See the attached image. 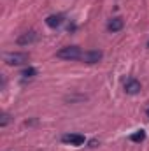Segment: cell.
I'll return each mask as SVG.
<instances>
[{
  "label": "cell",
  "mask_w": 149,
  "mask_h": 151,
  "mask_svg": "<svg viewBox=\"0 0 149 151\" xmlns=\"http://www.w3.org/2000/svg\"><path fill=\"white\" fill-rule=\"evenodd\" d=\"M81 56L82 51L79 49V46H65L56 51V58L60 60H81Z\"/></svg>",
  "instance_id": "6da1fadb"
},
{
  "label": "cell",
  "mask_w": 149,
  "mask_h": 151,
  "mask_svg": "<svg viewBox=\"0 0 149 151\" xmlns=\"http://www.w3.org/2000/svg\"><path fill=\"white\" fill-rule=\"evenodd\" d=\"M4 62L7 65H23V63L28 62V55L27 53H19V51H16V53H5L4 55Z\"/></svg>",
  "instance_id": "7a4b0ae2"
},
{
  "label": "cell",
  "mask_w": 149,
  "mask_h": 151,
  "mask_svg": "<svg viewBox=\"0 0 149 151\" xmlns=\"http://www.w3.org/2000/svg\"><path fill=\"white\" fill-rule=\"evenodd\" d=\"M102 58H104V53H102V51H97V49L84 51V53H82V56H81V60H82L84 63H90V65H93V63H98Z\"/></svg>",
  "instance_id": "3957f363"
},
{
  "label": "cell",
  "mask_w": 149,
  "mask_h": 151,
  "mask_svg": "<svg viewBox=\"0 0 149 151\" xmlns=\"http://www.w3.org/2000/svg\"><path fill=\"white\" fill-rule=\"evenodd\" d=\"M140 90H142L140 81H137V79H133V77H130V79L125 81V91H126L128 95H137V93H140Z\"/></svg>",
  "instance_id": "277c9868"
},
{
  "label": "cell",
  "mask_w": 149,
  "mask_h": 151,
  "mask_svg": "<svg viewBox=\"0 0 149 151\" xmlns=\"http://www.w3.org/2000/svg\"><path fill=\"white\" fill-rule=\"evenodd\" d=\"M84 135H81V134H65L63 137H62V142H65V144H70V146H82L84 144Z\"/></svg>",
  "instance_id": "5b68a950"
},
{
  "label": "cell",
  "mask_w": 149,
  "mask_h": 151,
  "mask_svg": "<svg viewBox=\"0 0 149 151\" xmlns=\"http://www.w3.org/2000/svg\"><path fill=\"white\" fill-rule=\"evenodd\" d=\"M37 40V32H34V30H30V32H25V34H21L19 37H18V44L19 46H28V44H32V42H35Z\"/></svg>",
  "instance_id": "8992f818"
},
{
  "label": "cell",
  "mask_w": 149,
  "mask_h": 151,
  "mask_svg": "<svg viewBox=\"0 0 149 151\" xmlns=\"http://www.w3.org/2000/svg\"><path fill=\"white\" fill-rule=\"evenodd\" d=\"M63 21H65V18H63L62 14H49V16L46 18V25H47L49 28H60V27L63 25Z\"/></svg>",
  "instance_id": "52a82bcc"
},
{
  "label": "cell",
  "mask_w": 149,
  "mask_h": 151,
  "mask_svg": "<svg viewBox=\"0 0 149 151\" xmlns=\"http://www.w3.org/2000/svg\"><path fill=\"white\" fill-rule=\"evenodd\" d=\"M123 27H125V21H123V18H119V16L109 19V23H107V30H109L111 34H116V32L123 30Z\"/></svg>",
  "instance_id": "ba28073f"
},
{
  "label": "cell",
  "mask_w": 149,
  "mask_h": 151,
  "mask_svg": "<svg viewBox=\"0 0 149 151\" xmlns=\"http://www.w3.org/2000/svg\"><path fill=\"white\" fill-rule=\"evenodd\" d=\"M130 141H132V142H144V141H146V132H144V130L133 132V134L130 135Z\"/></svg>",
  "instance_id": "9c48e42d"
},
{
  "label": "cell",
  "mask_w": 149,
  "mask_h": 151,
  "mask_svg": "<svg viewBox=\"0 0 149 151\" xmlns=\"http://www.w3.org/2000/svg\"><path fill=\"white\" fill-rule=\"evenodd\" d=\"M21 76H23L25 79H32V77L37 76V69H35V67H27V69L21 70Z\"/></svg>",
  "instance_id": "30bf717a"
},
{
  "label": "cell",
  "mask_w": 149,
  "mask_h": 151,
  "mask_svg": "<svg viewBox=\"0 0 149 151\" xmlns=\"http://www.w3.org/2000/svg\"><path fill=\"white\" fill-rule=\"evenodd\" d=\"M9 123H11V116H9L7 113H4L2 114V118H0V127L4 128V127H7Z\"/></svg>",
  "instance_id": "8fae6325"
},
{
  "label": "cell",
  "mask_w": 149,
  "mask_h": 151,
  "mask_svg": "<svg viewBox=\"0 0 149 151\" xmlns=\"http://www.w3.org/2000/svg\"><path fill=\"white\" fill-rule=\"evenodd\" d=\"M146 116H148V118H149V107H148V109H146Z\"/></svg>",
  "instance_id": "7c38bea8"
}]
</instances>
